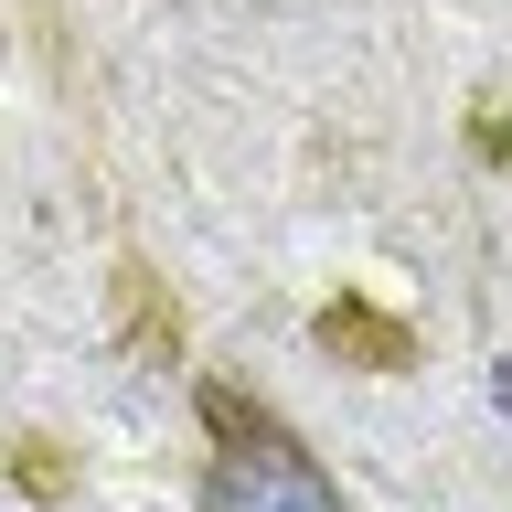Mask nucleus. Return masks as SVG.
Here are the masks:
<instances>
[{"label":"nucleus","instance_id":"f03ea898","mask_svg":"<svg viewBox=\"0 0 512 512\" xmlns=\"http://www.w3.org/2000/svg\"><path fill=\"white\" fill-rule=\"evenodd\" d=\"M331 352H352V363H374V374H395V363H416V342H406V320H384V310H363V299H331V310L310 320Z\"/></svg>","mask_w":512,"mask_h":512},{"label":"nucleus","instance_id":"f257e3e1","mask_svg":"<svg viewBox=\"0 0 512 512\" xmlns=\"http://www.w3.org/2000/svg\"><path fill=\"white\" fill-rule=\"evenodd\" d=\"M203 416H214V470H203V502H192V512H352L342 480L320 470V459L288 438L267 406L246 416L235 384H214Z\"/></svg>","mask_w":512,"mask_h":512}]
</instances>
